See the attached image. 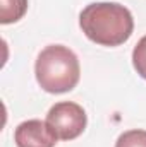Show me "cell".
<instances>
[{
  "label": "cell",
  "instance_id": "obj_2",
  "mask_svg": "<svg viewBox=\"0 0 146 147\" xmlns=\"http://www.w3.org/2000/svg\"><path fill=\"white\" fill-rule=\"evenodd\" d=\"M35 75L43 91L50 94L69 92L77 86L81 77L79 58L64 45H48L38 55Z\"/></svg>",
  "mask_w": 146,
  "mask_h": 147
},
{
  "label": "cell",
  "instance_id": "obj_5",
  "mask_svg": "<svg viewBox=\"0 0 146 147\" xmlns=\"http://www.w3.org/2000/svg\"><path fill=\"white\" fill-rule=\"evenodd\" d=\"M28 10V0H0V22L12 24L24 17Z\"/></svg>",
  "mask_w": 146,
  "mask_h": 147
},
{
  "label": "cell",
  "instance_id": "obj_6",
  "mask_svg": "<svg viewBox=\"0 0 146 147\" xmlns=\"http://www.w3.org/2000/svg\"><path fill=\"white\" fill-rule=\"evenodd\" d=\"M115 147H146V130H127L119 135Z\"/></svg>",
  "mask_w": 146,
  "mask_h": 147
},
{
  "label": "cell",
  "instance_id": "obj_3",
  "mask_svg": "<svg viewBox=\"0 0 146 147\" xmlns=\"http://www.w3.org/2000/svg\"><path fill=\"white\" fill-rule=\"evenodd\" d=\"M45 121L52 127L59 140H74L84 132L88 115L81 105L74 101H60L48 110Z\"/></svg>",
  "mask_w": 146,
  "mask_h": 147
},
{
  "label": "cell",
  "instance_id": "obj_7",
  "mask_svg": "<svg viewBox=\"0 0 146 147\" xmlns=\"http://www.w3.org/2000/svg\"><path fill=\"white\" fill-rule=\"evenodd\" d=\"M132 67L139 77L146 80V36H143L132 50Z\"/></svg>",
  "mask_w": 146,
  "mask_h": 147
},
{
  "label": "cell",
  "instance_id": "obj_1",
  "mask_svg": "<svg viewBox=\"0 0 146 147\" xmlns=\"http://www.w3.org/2000/svg\"><path fill=\"white\" fill-rule=\"evenodd\" d=\"M84 36L100 46H120L134 31V19L127 7L117 2H95L79 14Z\"/></svg>",
  "mask_w": 146,
  "mask_h": 147
},
{
  "label": "cell",
  "instance_id": "obj_4",
  "mask_svg": "<svg viewBox=\"0 0 146 147\" xmlns=\"http://www.w3.org/2000/svg\"><path fill=\"white\" fill-rule=\"evenodd\" d=\"M59 137L46 121L26 120L16 127L14 142L17 147H55Z\"/></svg>",
  "mask_w": 146,
  "mask_h": 147
}]
</instances>
